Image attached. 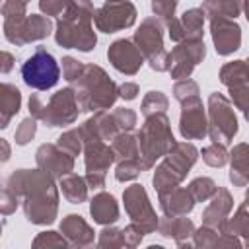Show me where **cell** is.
Here are the masks:
<instances>
[{"instance_id":"cell-1","label":"cell","mask_w":249,"mask_h":249,"mask_svg":"<svg viewBox=\"0 0 249 249\" xmlns=\"http://www.w3.org/2000/svg\"><path fill=\"white\" fill-rule=\"evenodd\" d=\"M23 82L35 89H49L58 82L60 70L51 53L45 49H37L21 66Z\"/></svg>"},{"instance_id":"cell-2","label":"cell","mask_w":249,"mask_h":249,"mask_svg":"<svg viewBox=\"0 0 249 249\" xmlns=\"http://www.w3.org/2000/svg\"><path fill=\"white\" fill-rule=\"evenodd\" d=\"M132 21H134V8L130 4H126V2L124 4L105 6L97 14V25L105 33H113L115 29L130 25Z\"/></svg>"},{"instance_id":"cell-3","label":"cell","mask_w":249,"mask_h":249,"mask_svg":"<svg viewBox=\"0 0 249 249\" xmlns=\"http://www.w3.org/2000/svg\"><path fill=\"white\" fill-rule=\"evenodd\" d=\"M107 54L111 56L115 68H119L123 72H128V74L136 72V68L142 64V56L134 51V47L128 41H117Z\"/></svg>"},{"instance_id":"cell-4","label":"cell","mask_w":249,"mask_h":249,"mask_svg":"<svg viewBox=\"0 0 249 249\" xmlns=\"http://www.w3.org/2000/svg\"><path fill=\"white\" fill-rule=\"evenodd\" d=\"M212 29H214V43H216L218 53L228 54V53L237 49V45H239V27L235 23H228V21L220 19L218 23L214 21Z\"/></svg>"},{"instance_id":"cell-5","label":"cell","mask_w":249,"mask_h":249,"mask_svg":"<svg viewBox=\"0 0 249 249\" xmlns=\"http://www.w3.org/2000/svg\"><path fill=\"white\" fill-rule=\"evenodd\" d=\"M181 132H183V136H189V138L204 136V115H202L200 107H198V111H193V109H185L183 111Z\"/></svg>"},{"instance_id":"cell-6","label":"cell","mask_w":249,"mask_h":249,"mask_svg":"<svg viewBox=\"0 0 249 249\" xmlns=\"http://www.w3.org/2000/svg\"><path fill=\"white\" fill-rule=\"evenodd\" d=\"M91 214L97 222H115L117 220V204L111 195H99L91 202Z\"/></svg>"},{"instance_id":"cell-7","label":"cell","mask_w":249,"mask_h":249,"mask_svg":"<svg viewBox=\"0 0 249 249\" xmlns=\"http://www.w3.org/2000/svg\"><path fill=\"white\" fill-rule=\"evenodd\" d=\"M19 109V91L10 86L4 84V93H2V126H8V119L18 113Z\"/></svg>"},{"instance_id":"cell-8","label":"cell","mask_w":249,"mask_h":249,"mask_svg":"<svg viewBox=\"0 0 249 249\" xmlns=\"http://www.w3.org/2000/svg\"><path fill=\"white\" fill-rule=\"evenodd\" d=\"M62 191L72 202H80L86 196V187H84L82 179H78V177H72L70 181H64V189Z\"/></svg>"},{"instance_id":"cell-9","label":"cell","mask_w":249,"mask_h":249,"mask_svg":"<svg viewBox=\"0 0 249 249\" xmlns=\"http://www.w3.org/2000/svg\"><path fill=\"white\" fill-rule=\"evenodd\" d=\"M33 134H35V123L31 119H25L19 126V130L16 132V140H18V144H25Z\"/></svg>"},{"instance_id":"cell-10","label":"cell","mask_w":249,"mask_h":249,"mask_svg":"<svg viewBox=\"0 0 249 249\" xmlns=\"http://www.w3.org/2000/svg\"><path fill=\"white\" fill-rule=\"evenodd\" d=\"M121 91H123V97H126V99H132V97H134V93H136V86H132V84H126V86H123V88H121Z\"/></svg>"}]
</instances>
